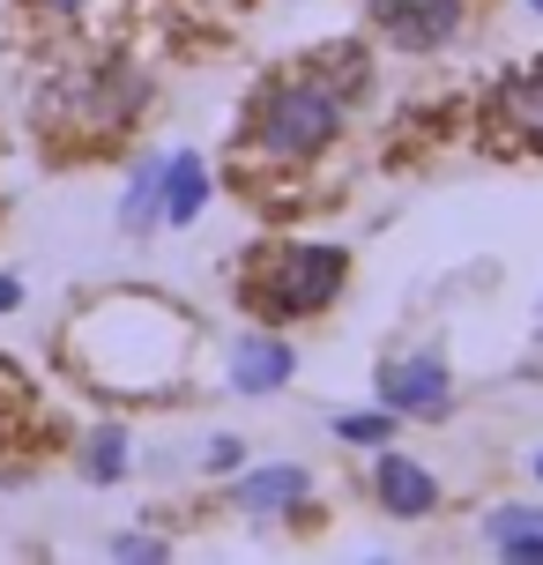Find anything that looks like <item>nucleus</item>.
Here are the masks:
<instances>
[{
	"label": "nucleus",
	"mask_w": 543,
	"mask_h": 565,
	"mask_svg": "<svg viewBox=\"0 0 543 565\" xmlns=\"http://www.w3.org/2000/svg\"><path fill=\"white\" fill-rule=\"evenodd\" d=\"M60 372L97 402H172L194 372L201 328L149 282H113L67 306L60 320Z\"/></svg>",
	"instance_id": "obj_1"
},
{
	"label": "nucleus",
	"mask_w": 543,
	"mask_h": 565,
	"mask_svg": "<svg viewBox=\"0 0 543 565\" xmlns=\"http://www.w3.org/2000/svg\"><path fill=\"white\" fill-rule=\"evenodd\" d=\"M358 60L350 67H328V60H290V67H268L246 105H238V127H231V171L246 194H268L284 179H306V171L343 141L350 127V97H358Z\"/></svg>",
	"instance_id": "obj_2"
},
{
	"label": "nucleus",
	"mask_w": 543,
	"mask_h": 565,
	"mask_svg": "<svg viewBox=\"0 0 543 565\" xmlns=\"http://www.w3.org/2000/svg\"><path fill=\"white\" fill-rule=\"evenodd\" d=\"M149 83L142 60H127L119 45H97V53H60L53 83L38 89V149L45 164H97V157H119L135 127H142Z\"/></svg>",
	"instance_id": "obj_3"
},
{
	"label": "nucleus",
	"mask_w": 543,
	"mask_h": 565,
	"mask_svg": "<svg viewBox=\"0 0 543 565\" xmlns=\"http://www.w3.org/2000/svg\"><path fill=\"white\" fill-rule=\"evenodd\" d=\"M350 290V254L328 238H260L238 260V306L254 312L260 328H298L336 312Z\"/></svg>",
	"instance_id": "obj_4"
},
{
	"label": "nucleus",
	"mask_w": 543,
	"mask_h": 565,
	"mask_svg": "<svg viewBox=\"0 0 543 565\" xmlns=\"http://www.w3.org/2000/svg\"><path fill=\"white\" fill-rule=\"evenodd\" d=\"M365 23L387 53L432 60L469 30V0H365Z\"/></svg>",
	"instance_id": "obj_5"
},
{
	"label": "nucleus",
	"mask_w": 543,
	"mask_h": 565,
	"mask_svg": "<svg viewBox=\"0 0 543 565\" xmlns=\"http://www.w3.org/2000/svg\"><path fill=\"white\" fill-rule=\"evenodd\" d=\"M8 8H15V23L38 45H53V53H97V45H113L105 23H113L127 0H8Z\"/></svg>",
	"instance_id": "obj_6"
},
{
	"label": "nucleus",
	"mask_w": 543,
	"mask_h": 565,
	"mask_svg": "<svg viewBox=\"0 0 543 565\" xmlns=\"http://www.w3.org/2000/svg\"><path fill=\"white\" fill-rule=\"evenodd\" d=\"M380 402H387L395 417H447V402H455V372H447L439 350L387 358V365H380Z\"/></svg>",
	"instance_id": "obj_7"
},
{
	"label": "nucleus",
	"mask_w": 543,
	"mask_h": 565,
	"mask_svg": "<svg viewBox=\"0 0 543 565\" xmlns=\"http://www.w3.org/2000/svg\"><path fill=\"white\" fill-rule=\"evenodd\" d=\"M231 507L254 513V521H306L313 513V469H298V461L246 469V477L231 483Z\"/></svg>",
	"instance_id": "obj_8"
},
{
	"label": "nucleus",
	"mask_w": 543,
	"mask_h": 565,
	"mask_svg": "<svg viewBox=\"0 0 543 565\" xmlns=\"http://www.w3.org/2000/svg\"><path fill=\"white\" fill-rule=\"evenodd\" d=\"M485 113H491V127L514 141V149L543 157V60L536 67H514V75L485 97Z\"/></svg>",
	"instance_id": "obj_9"
},
{
	"label": "nucleus",
	"mask_w": 543,
	"mask_h": 565,
	"mask_svg": "<svg viewBox=\"0 0 543 565\" xmlns=\"http://www.w3.org/2000/svg\"><path fill=\"white\" fill-rule=\"evenodd\" d=\"M372 507L395 513V521H425V513H439V477L425 461L380 447V461H372Z\"/></svg>",
	"instance_id": "obj_10"
},
{
	"label": "nucleus",
	"mask_w": 543,
	"mask_h": 565,
	"mask_svg": "<svg viewBox=\"0 0 543 565\" xmlns=\"http://www.w3.org/2000/svg\"><path fill=\"white\" fill-rule=\"evenodd\" d=\"M290 372H298V350L284 342V328H254V335L231 342V387L238 395H276V387H290Z\"/></svg>",
	"instance_id": "obj_11"
},
{
	"label": "nucleus",
	"mask_w": 543,
	"mask_h": 565,
	"mask_svg": "<svg viewBox=\"0 0 543 565\" xmlns=\"http://www.w3.org/2000/svg\"><path fill=\"white\" fill-rule=\"evenodd\" d=\"M209 164H201L194 149H179V157H164V224H194L201 209H209Z\"/></svg>",
	"instance_id": "obj_12"
},
{
	"label": "nucleus",
	"mask_w": 543,
	"mask_h": 565,
	"mask_svg": "<svg viewBox=\"0 0 543 565\" xmlns=\"http://www.w3.org/2000/svg\"><path fill=\"white\" fill-rule=\"evenodd\" d=\"M157 224H164V157H157V164H135L127 194H119V231L149 238Z\"/></svg>",
	"instance_id": "obj_13"
},
{
	"label": "nucleus",
	"mask_w": 543,
	"mask_h": 565,
	"mask_svg": "<svg viewBox=\"0 0 543 565\" xmlns=\"http://www.w3.org/2000/svg\"><path fill=\"white\" fill-rule=\"evenodd\" d=\"M75 469H83L89 483H119V477H127V431H119V424H97V431H83Z\"/></svg>",
	"instance_id": "obj_14"
},
{
	"label": "nucleus",
	"mask_w": 543,
	"mask_h": 565,
	"mask_svg": "<svg viewBox=\"0 0 543 565\" xmlns=\"http://www.w3.org/2000/svg\"><path fill=\"white\" fill-rule=\"evenodd\" d=\"M543 536V507H521V499H507V507L485 513V543L491 551H507V543H529Z\"/></svg>",
	"instance_id": "obj_15"
},
{
	"label": "nucleus",
	"mask_w": 543,
	"mask_h": 565,
	"mask_svg": "<svg viewBox=\"0 0 543 565\" xmlns=\"http://www.w3.org/2000/svg\"><path fill=\"white\" fill-rule=\"evenodd\" d=\"M343 447H387L395 439V409H365V417H336Z\"/></svg>",
	"instance_id": "obj_16"
},
{
	"label": "nucleus",
	"mask_w": 543,
	"mask_h": 565,
	"mask_svg": "<svg viewBox=\"0 0 543 565\" xmlns=\"http://www.w3.org/2000/svg\"><path fill=\"white\" fill-rule=\"evenodd\" d=\"M238 461H246V447H238V439H209V469H216V477H231Z\"/></svg>",
	"instance_id": "obj_17"
},
{
	"label": "nucleus",
	"mask_w": 543,
	"mask_h": 565,
	"mask_svg": "<svg viewBox=\"0 0 543 565\" xmlns=\"http://www.w3.org/2000/svg\"><path fill=\"white\" fill-rule=\"evenodd\" d=\"M172 543H157V536H119L113 543V558H164Z\"/></svg>",
	"instance_id": "obj_18"
},
{
	"label": "nucleus",
	"mask_w": 543,
	"mask_h": 565,
	"mask_svg": "<svg viewBox=\"0 0 543 565\" xmlns=\"http://www.w3.org/2000/svg\"><path fill=\"white\" fill-rule=\"evenodd\" d=\"M15 306H23V282H15L8 268H0V312H15Z\"/></svg>",
	"instance_id": "obj_19"
},
{
	"label": "nucleus",
	"mask_w": 543,
	"mask_h": 565,
	"mask_svg": "<svg viewBox=\"0 0 543 565\" xmlns=\"http://www.w3.org/2000/svg\"><path fill=\"white\" fill-rule=\"evenodd\" d=\"M529 8H536V15H543V0H529Z\"/></svg>",
	"instance_id": "obj_20"
},
{
	"label": "nucleus",
	"mask_w": 543,
	"mask_h": 565,
	"mask_svg": "<svg viewBox=\"0 0 543 565\" xmlns=\"http://www.w3.org/2000/svg\"><path fill=\"white\" fill-rule=\"evenodd\" d=\"M536 477H543V454H536Z\"/></svg>",
	"instance_id": "obj_21"
}]
</instances>
